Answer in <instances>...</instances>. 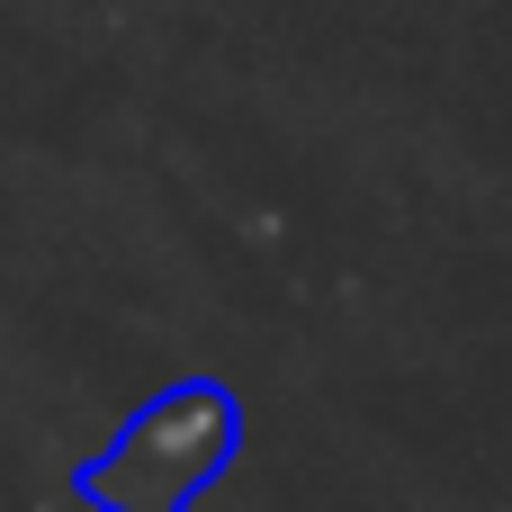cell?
<instances>
[{
    "instance_id": "obj_1",
    "label": "cell",
    "mask_w": 512,
    "mask_h": 512,
    "mask_svg": "<svg viewBox=\"0 0 512 512\" xmlns=\"http://www.w3.org/2000/svg\"><path fill=\"white\" fill-rule=\"evenodd\" d=\"M234 396L225 387H171L153 396L90 468H81V504L90 512H189V495H207L234 459Z\"/></svg>"
}]
</instances>
